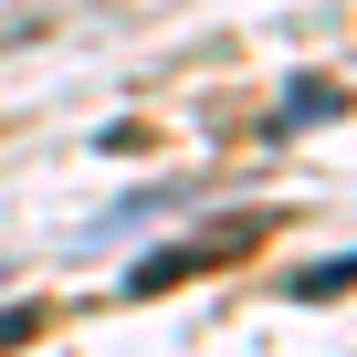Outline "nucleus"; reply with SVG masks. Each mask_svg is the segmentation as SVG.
I'll use <instances>...</instances> for the list:
<instances>
[{
  "label": "nucleus",
  "mask_w": 357,
  "mask_h": 357,
  "mask_svg": "<svg viewBox=\"0 0 357 357\" xmlns=\"http://www.w3.org/2000/svg\"><path fill=\"white\" fill-rule=\"evenodd\" d=\"M11 43H32V22H0V53H11Z\"/></svg>",
  "instance_id": "nucleus-5"
},
{
  "label": "nucleus",
  "mask_w": 357,
  "mask_h": 357,
  "mask_svg": "<svg viewBox=\"0 0 357 357\" xmlns=\"http://www.w3.org/2000/svg\"><path fill=\"white\" fill-rule=\"evenodd\" d=\"M252 242H263V221H242V231H211V242H178V252H147L126 294H168V284H190V273H221V263H231V252H252Z\"/></svg>",
  "instance_id": "nucleus-1"
},
{
  "label": "nucleus",
  "mask_w": 357,
  "mask_h": 357,
  "mask_svg": "<svg viewBox=\"0 0 357 357\" xmlns=\"http://www.w3.org/2000/svg\"><path fill=\"white\" fill-rule=\"evenodd\" d=\"M22 336H43V305H11V315H0V347H22Z\"/></svg>",
  "instance_id": "nucleus-4"
},
{
  "label": "nucleus",
  "mask_w": 357,
  "mask_h": 357,
  "mask_svg": "<svg viewBox=\"0 0 357 357\" xmlns=\"http://www.w3.org/2000/svg\"><path fill=\"white\" fill-rule=\"evenodd\" d=\"M336 105H347V95H336V84H326V74H294V84H284V105H273V126H263V137H294V126H315V116H336Z\"/></svg>",
  "instance_id": "nucleus-2"
},
{
  "label": "nucleus",
  "mask_w": 357,
  "mask_h": 357,
  "mask_svg": "<svg viewBox=\"0 0 357 357\" xmlns=\"http://www.w3.org/2000/svg\"><path fill=\"white\" fill-rule=\"evenodd\" d=\"M347 284H357V252H336V263H305V273H294V294H305V305H326V294H347Z\"/></svg>",
  "instance_id": "nucleus-3"
}]
</instances>
